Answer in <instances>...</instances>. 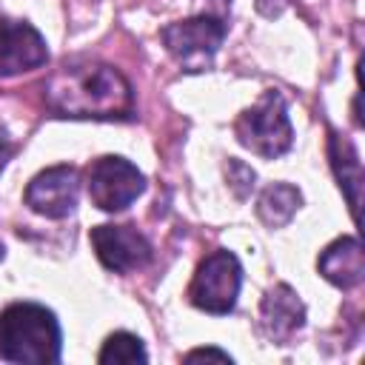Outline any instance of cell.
<instances>
[{"instance_id": "obj_9", "label": "cell", "mask_w": 365, "mask_h": 365, "mask_svg": "<svg viewBox=\"0 0 365 365\" xmlns=\"http://www.w3.org/2000/svg\"><path fill=\"white\" fill-rule=\"evenodd\" d=\"M48 48L43 34L26 20H0V77H14L46 66Z\"/></svg>"}, {"instance_id": "obj_6", "label": "cell", "mask_w": 365, "mask_h": 365, "mask_svg": "<svg viewBox=\"0 0 365 365\" xmlns=\"http://www.w3.org/2000/svg\"><path fill=\"white\" fill-rule=\"evenodd\" d=\"M145 191L143 171L125 157L106 154L88 168V197L100 211H123Z\"/></svg>"}, {"instance_id": "obj_12", "label": "cell", "mask_w": 365, "mask_h": 365, "mask_svg": "<svg viewBox=\"0 0 365 365\" xmlns=\"http://www.w3.org/2000/svg\"><path fill=\"white\" fill-rule=\"evenodd\" d=\"M328 154H331V165H334V174H336V182L348 200V208H351V217L356 220L359 214V194H362V163H359V154L356 148L331 131L328 137Z\"/></svg>"}, {"instance_id": "obj_10", "label": "cell", "mask_w": 365, "mask_h": 365, "mask_svg": "<svg viewBox=\"0 0 365 365\" xmlns=\"http://www.w3.org/2000/svg\"><path fill=\"white\" fill-rule=\"evenodd\" d=\"M259 322L268 339L288 342L305 322V305L288 285H274L259 305Z\"/></svg>"}, {"instance_id": "obj_11", "label": "cell", "mask_w": 365, "mask_h": 365, "mask_svg": "<svg viewBox=\"0 0 365 365\" xmlns=\"http://www.w3.org/2000/svg\"><path fill=\"white\" fill-rule=\"evenodd\" d=\"M319 274L336 288H354L365 279V257L356 237H339L317 259Z\"/></svg>"}, {"instance_id": "obj_1", "label": "cell", "mask_w": 365, "mask_h": 365, "mask_svg": "<svg viewBox=\"0 0 365 365\" xmlns=\"http://www.w3.org/2000/svg\"><path fill=\"white\" fill-rule=\"evenodd\" d=\"M43 100L57 117L77 120H120L131 117L134 111V94L128 80L106 63L60 66L48 77Z\"/></svg>"}, {"instance_id": "obj_13", "label": "cell", "mask_w": 365, "mask_h": 365, "mask_svg": "<svg viewBox=\"0 0 365 365\" xmlns=\"http://www.w3.org/2000/svg\"><path fill=\"white\" fill-rule=\"evenodd\" d=\"M299 202H302V194H299L294 185H288V182H274V185H268V188L259 194L257 214H259V220H262L265 225L279 228V225H285V222L297 214Z\"/></svg>"}, {"instance_id": "obj_4", "label": "cell", "mask_w": 365, "mask_h": 365, "mask_svg": "<svg viewBox=\"0 0 365 365\" xmlns=\"http://www.w3.org/2000/svg\"><path fill=\"white\" fill-rule=\"evenodd\" d=\"M242 285V265L231 251H214L208 254L188 285V299L194 308L205 314H228L237 305Z\"/></svg>"}, {"instance_id": "obj_7", "label": "cell", "mask_w": 365, "mask_h": 365, "mask_svg": "<svg viewBox=\"0 0 365 365\" xmlns=\"http://www.w3.org/2000/svg\"><path fill=\"white\" fill-rule=\"evenodd\" d=\"M80 174L71 165H54L40 171L26 185V205L48 220H63L77 208Z\"/></svg>"}, {"instance_id": "obj_17", "label": "cell", "mask_w": 365, "mask_h": 365, "mask_svg": "<svg viewBox=\"0 0 365 365\" xmlns=\"http://www.w3.org/2000/svg\"><path fill=\"white\" fill-rule=\"evenodd\" d=\"M3 257H6V248H3V242H0V259H3Z\"/></svg>"}, {"instance_id": "obj_8", "label": "cell", "mask_w": 365, "mask_h": 365, "mask_svg": "<svg viewBox=\"0 0 365 365\" xmlns=\"http://www.w3.org/2000/svg\"><path fill=\"white\" fill-rule=\"evenodd\" d=\"M91 248H94L97 259L114 274L137 271L151 259L148 240L140 231L128 228V225H97V228H91Z\"/></svg>"}, {"instance_id": "obj_15", "label": "cell", "mask_w": 365, "mask_h": 365, "mask_svg": "<svg viewBox=\"0 0 365 365\" xmlns=\"http://www.w3.org/2000/svg\"><path fill=\"white\" fill-rule=\"evenodd\" d=\"M197 359H220V362H231V356L220 348H197L185 354V362H197Z\"/></svg>"}, {"instance_id": "obj_16", "label": "cell", "mask_w": 365, "mask_h": 365, "mask_svg": "<svg viewBox=\"0 0 365 365\" xmlns=\"http://www.w3.org/2000/svg\"><path fill=\"white\" fill-rule=\"evenodd\" d=\"M11 154H14V143H11V137H9V131L0 125V171L6 168V163L11 160Z\"/></svg>"}, {"instance_id": "obj_3", "label": "cell", "mask_w": 365, "mask_h": 365, "mask_svg": "<svg viewBox=\"0 0 365 365\" xmlns=\"http://www.w3.org/2000/svg\"><path fill=\"white\" fill-rule=\"evenodd\" d=\"M234 134H237L240 145H245L248 151H254L265 160L285 154L294 143V128L288 120L285 100L277 91H265L251 108H245L237 117Z\"/></svg>"}, {"instance_id": "obj_2", "label": "cell", "mask_w": 365, "mask_h": 365, "mask_svg": "<svg viewBox=\"0 0 365 365\" xmlns=\"http://www.w3.org/2000/svg\"><path fill=\"white\" fill-rule=\"evenodd\" d=\"M63 334L57 317L34 302H14L0 314V359L26 365L60 362Z\"/></svg>"}, {"instance_id": "obj_14", "label": "cell", "mask_w": 365, "mask_h": 365, "mask_svg": "<svg viewBox=\"0 0 365 365\" xmlns=\"http://www.w3.org/2000/svg\"><path fill=\"white\" fill-rule=\"evenodd\" d=\"M97 359H100V365H134V362H148V354H145L140 336H134L128 331H117L106 339Z\"/></svg>"}, {"instance_id": "obj_5", "label": "cell", "mask_w": 365, "mask_h": 365, "mask_svg": "<svg viewBox=\"0 0 365 365\" xmlns=\"http://www.w3.org/2000/svg\"><path fill=\"white\" fill-rule=\"evenodd\" d=\"M222 37H225V23L214 14L177 20L163 29V43L168 54L185 71H202L205 66H211L214 54L222 46Z\"/></svg>"}]
</instances>
